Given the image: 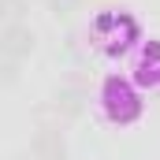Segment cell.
Returning a JSON list of instances; mask_svg holds the SVG:
<instances>
[{"label":"cell","instance_id":"4","mask_svg":"<svg viewBox=\"0 0 160 160\" xmlns=\"http://www.w3.org/2000/svg\"><path fill=\"white\" fill-rule=\"evenodd\" d=\"M86 89H78V86H60L56 93H52V101H48V108H52V116H56V123H75L86 116Z\"/></svg>","mask_w":160,"mask_h":160},{"label":"cell","instance_id":"6","mask_svg":"<svg viewBox=\"0 0 160 160\" xmlns=\"http://www.w3.org/2000/svg\"><path fill=\"white\" fill-rule=\"evenodd\" d=\"M22 75V60H8V56H0V86L4 89H11L15 82Z\"/></svg>","mask_w":160,"mask_h":160},{"label":"cell","instance_id":"5","mask_svg":"<svg viewBox=\"0 0 160 160\" xmlns=\"http://www.w3.org/2000/svg\"><path fill=\"white\" fill-rule=\"evenodd\" d=\"M30 0H0V26L4 22H26Z\"/></svg>","mask_w":160,"mask_h":160},{"label":"cell","instance_id":"8","mask_svg":"<svg viewBox=\"0 0 160 160\" xmlns=\"http://www.w3.org/2000/svg\"><path fill=\"white\" fill-rule=\"evenodd\" d=\"M8 160H34V153L26 149V153H15V157H8Z\"/></svg>","mask_w":160,"mask_h":160},{"label":"cell","instance_id":"3","mask_svg":"<svg viewBox=\"0 0 160 160\" xmlns=\"http://www.w3.org/2000/svg\"><path fill=\"white\" fill-rule=\"evenodd\" d=\"M34 30L26 26V22H4L0 26V56H8V60H30V52H34Z\"/></svg>","mask_w":160,"mask_h":160},{"label":"cell","instance_id":"1","mask_svg":"<svg viewBox=\"0 0 160 160\" xmlns=\"http://www.w3.org/2000/svg\"><path fill=\"white\" fill-rule=\"evenodd\" d=\"M104 112H108V119L127 127V123H134L142 116V97L134 93V86L119 75H112V78H104Z\"/></svg>","mask_w":160,"mask_h":160},{"label":"cell","instance_id":"2","mask_svg":"<svg viewBox=\"0 0 160 160\" xmlns=\"http://www.w3.org/2000/svg\"><path fill=\"white\" fill-rule=\"evenodd\" d=\"M30 153H34V160H67L63 123H38L30 134Z\"/></svg>","mask_w":160,"mask_h":160},{"label":"cell","instance_id":"7","mask_svg":"<svg viewBox=\"0 0 160 160\" xmlns=\"http://www.w3.org/2000/svg\"><path fill=\"white\" fill-rule=\"evenodd\" d=\"M52 19H71L75 11H82V0H45Z\"/></svg>","mask_w":160,"mask_h":160}]
</instances>
